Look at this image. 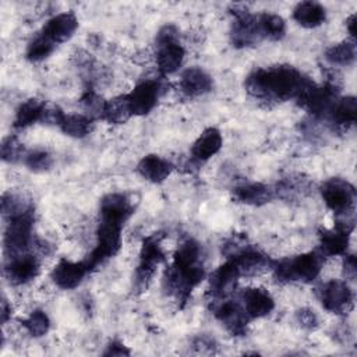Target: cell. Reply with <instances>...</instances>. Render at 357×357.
<instances>
[{
  "instance_id": "1",
  "label": "cell",
  "mask_w": 357,
  "mask_h": 357,
  "mask_svg": "<svg viewBox=\"0 0 357 357\" xmlns=\"http://www.w3.org/2000/svg\"><path fill=\"white\" fill-rule=\"evenodd\" d=\"M311 84L312 81L293 66H271L250 73L244 88L257 99L284 102L297 99Z\"/></svg>"
},
{
  "instance_id": "2",
  "label": "cell",
  "mask_w": 357,
  "mask_h": 357,
  "mask_svg": "<svg viewBox=\"0 0 357 357\" xmlns=\"http://www.w3.org/2000/svg\"><path fill=\"white\" fill-rule=\"evenodd\" d=\"M205 279L202 247L194 238L183 241L174 252L173 262L165 275V289L181 304L187 303L191 291Z\"/></svg>"
},
{
  "instance_id": "3",
  "label": "cell",
  "mask_w": 357,
  "mask_h": 357,
  "mask_svg": "<svg viewBox=\"0 0 357 357\" xmlns=\"http://www.w3.org/2000/svg\"><path fill=\"white\" fill-rule=\"evenodd\" d=\"M324 258L325 257L319 251H310L291 258L272 261L271 268L279 282L311 283L319 276Z\"/></svg>"
},
{
  "instance_id": "4",
  "label": "cell",
  "mask_w": 357,
  "mask_h": 357,
  "mask_svg": "<svg viewBox=\"0 0 357 357\" xmlns=\"http://www.w3.org/2000/svg\"><path fill=\"white\" fill-rule=\"evenodd\" d=\"M35 212L33 206L28 211L11 216L7 219V226L4 230V252L6 257H14L22 252H28L29 247L35 244L32 229H33Z\"/></svg>"
},
{
  "instance_id": "5",
  "label": "cell",
  "mask_w": 357,
  "mask_h": 357,
  "mask_svg": "<svg viewBox=\"0 0 357 357\" xmlns=\"http://www.w3.org/2000/svg\"><path fill=\"white\" fill-rule=\"evenodd\" d=\"M123 226L124 225L119 222L99 219L95 248L91 251V254L85 259L91 271L105 264L107 259L113 258L119 252L121 247Z\"/></svg>"
},
{
  "instance_id": "6",
  "label": "cell",
  "mask_w": 357,
  "mask_h": 357,
  "mask_svg": "<svg viewBox=\"0 0 357 357\" xmlns=\"http://www.w3.org/2000/svg\"><path fill=\"white\" fill-rule=\"evenodd\" d=\"M165 261L162 248V236L153 233L142 240L139 250V261L134 275V286L138 291H144L153 278L158 266Z\"/></svg>"
},
{
  "instance_id": "7",
  "label": "cell",
  "mask_w": 357,
  "mask_h": 357,
  "mask_svg": "<svg viewBox=\"0 0 357 357\" xmlns=\"http://www.w3.org/2000/svg\"><path fill=\"white\" fill-rule=\"evenodd\" d=\"M156 64L163 75L176 73L184 61V47L178 42L177 29L173 25L163 26L156 36Z\"/></svg>"
},
{
  "instance_id": "8",
  "label": "cell",
  "mask_w": 357,
  "mask_h": 357,
  "mask_svg": "<svg viewBox=\"0 0 357 357\" xmlns=\"http://www.w3.org/2000/svg\"><path fill=\"white\" fill-rule=\"evenodd\" d=\"M319 192L325 205L336 216H349L354 213L356 190L349 181L332 177L321 184Z\"/></svg>"
},
{
  "instance_id": "9",
  "label": "cell",
  "mask_w": 357,
  "mask_h": 357,
  "mask_svg": "<svg viewBox=\"0 0 357 357\" xmlns=\"http://www.w3.org/2000/svg\"><path fill=\"white\" fill-rule=\"evenodd\" d=\"M337 98L339 88L336 82H326L321 86L312 82L297 98V103L315 117H326Z\"/></svg>"
},
{
  "instance_id": "10",
  "label": "cell",
  "mask_w": 357,
  "mask_h": 357,
  "mask_svg": "<svg viewBox=\"0 0 357 357\" xmlns=\"http://www.w3.org/2000/svg\"><path fill=\"white\" fill-rule=\"evenodd\" d=\"M317 294L322 307L332 314L344 315L353 310L354 296L346 280H328L318 287Z\"/></svg>"
},
{
  "instance_id": "11",
  "label": "cell",
  "mask_w": 357,
  "mask_h": 357,
  "mask_svg": "<svg viewBox=\"0 0 357 357\" xmlns=\"http://www.w3.org/2000/svg\"><path fill=\"white\" fill-rule=\"evenodd\" d=\"M354 229V216H343L339 219L333 229L319 230V252L324 257L344 255L349 247V237Z\"/></svg>"
},
{
  "instance_id": "12",
  "label": "cell",
  "mask_w": 357,
  "mask_h": 357,
  "mask_svg": "<svg viewBox=\"0 0 357 357\" xmlns=\"http://www.w3.org/2000/svg\"><path fill=\"white\" fill-rule=\"evenodd\" d=\"M230 14L233 15V24L230 29V42L234 47H248L261 42L255 14L250 13L241 6L230 7Z\"/></svg>"
},
{
  "instance_id": "13",
  "label": "cell",
  "mask_w": 357,
  "mask_h": 357,
  "mask_svg": "<svg viewBox=\"0 0 357 357\" xmlns=\"http://www.w3.org/2000/svg\"><path fill=\"white\" fill-rule=\"evenodd\" d=\"M212 312L215 318L233 335V336H244L247 332V324L250 318L244 312L240 301L222 298L215 300L212 307Z\"/></svg>"
},
{
  "instance_id": "14",
  "label": "cell",
  "mask_w": 357,
  "mask_h": 357,
  "mask_svg": "<svg viewBox=\"0 0 357 357\" xmlns=\"http://www.w3.org/2000/svg\"><path fill=\"white\" fill-rule=\"evenodd\" d=\"M162 86L156 79H145L126 93L132 116H145L153 110L160 98Z\"/></svg>"
},
{
  "instance_id": "15",
  "label": "cell",
  "mask_w": 357,
  "mask_h": 357,
  "mask_svg": "<svg viewBox=\"0 0 357 357\" xmlns=\"http://www.w3.org/2000/svg\"><path fill=\"white\" fill-rule=\"evenodd\" d=\"M40 271L38 257L29 252H22L7 258L4 265V275L11 284L21 286L33 280Z\"/></svg>"
},
{
  "instance_id": "16",
  "label": "cell",
  "mask_w": 357,
  "mask_h": 357,
  "mask_svg": "<svg viewBox=\"0 0 357 357\" xmlns=\"http://www.w3.org/2000/svg\"><path fill=\"white\" fill-rule=\"evenodd\" d=\"M89 272L91 269L85 259L79 262L60 259L52 269L50 278L57 287L63 290H71L78 287V284H81V282Z\"/></svg>"
},
{
  "instance_id": "17",
  "label": "cell",
  "mask_w": 357,
  "mask_h": 357,
  "mask_svg": "<svg viewBox=\"0 0 357 357\" xmlns=\"http://www.w3.org/2000/svg\"><path fill=\"white\" fill-rule=\"evenodd\" d=\"M240 304L250 319L264 318L275 308V300L271 293L261 287H247L240 293Z\"/></svg>"
},
{
  "instance_id": "18",
  "label": "cell",
  "mask_w": 357,
  "mask_h": 357,
  "mask_svg": "<svg viewBox=\"0 0 357 357\" xmlns=\"http://www.w3.org/2000/svg\"><path fill=\"white\" fill-rule=\"evenodd\" d=\"M241 278L237 266L231 259L227 258L225 264L218 266L209 276V294L213 300L227 298V296L234 290L237 280Z\"/></svg>"
},
{
  "instance_id": "19",
  "label": "cell",
  "mask_w": 357,
  "mask_h": 357,
  "mask_svg": "<svg viewBox=\"0 0 357 357\" xmlns=\"http://www.w3.org/2000/svg\"><path fill=\"white\" fill-rule=\"evenodd\" d=\"M78 28V20L74 13H60L53 15L42 28V35L54 45L67 42Z\"/></svg>"
},
{
  "instance_id": "20",
  "label": "cell",
  "mask_w": 357,
  "mask_h": 357,
  "mask_svg": "<svg viewBox=\"0 0 357 357\" xmlns=\"http://www.w3.org/2000/svg\"><path fill=\"white\" fill-rule=\"evenodd\" d=\"M231 195L236 202L251 206H262L276 197L275 188L264 183H243L233 188Z\"/></svg>"
},
{
  "instance_id": "21",
  "label": "cell",
  "mask_w": 357,
  "mask_h": 357,
  "mask_svg": "<svg viewBox=\"0 0 357 357\" xmlns=\"http://www.w3.org/2000/svg\"><path fill=\"white\" fill-rule=\"evenodd\" d=\"M132 212L134 208L127 195L121 192H110L100 201L99 219L113 220L124 225Z\"/></svg>"
},
{
  "instance_id": "22",
  "label": "cell",
  "mask_w": 357,
  "mask_h": 357,
  "mask_svg": "<svg viewBox=\"0 0 357 357\" xmlns=\"http://www.w3.org/2000/svg\"><path fill=\"white\" fill-rule=\"evenodd\" d=\"M213 86L212 77L201 67H190L183 71L178 88L188 98H198L208 93Z\"/></svg>"
},
{
  "instance_id": "23",
  "label": "cell",
  "mask_w": 357,
  "mask_h": 357,
  "mask_svg": "<svg viewBox=\"0 0 357 357\" xmlns=\"http://www.w3.org/2000/svg\"><path fill=\"white\" fill-rule=\"evenodd\" d=\"M173 172V165L159 155H146L137 165V173L153 184L163 183Z\"/></svg>"
},
{
  "instance_id": "24",
  "label": "cell",
  "mask_w": 357,
  "mask_h": 357,
  "mask_svg": "<svg viewBox=\"0 0 357 357\" xmlns=\"http://www.w3.org/2000/svg\"><path fill=\"white\" fill-rule=\"evenodd\" d=\"M223 145L222 134L218 128H205L191 146V155L198 162H205L215 156Z\"/></svg>"
},
{
  "instance_id": "25",
  "label": "cell",
  "mask_w": 357,
  "mask_h": 357,
  "mask_svg": "<svg viewBox=\"0 0 357 357\" xmlns=\"http://www.w3.org/2000/svg\"><path fill=\"white\" fill-rule=\"evenodd\" d=\"M46 114H47V106L45 102L35 98L26 99L17 107L13 127L18 130L26 128L38 121H45Z\"/></svg>"
},
{
  "instance_id": "26",
  "label": "cell",
  "mask_w": 357,
  "mask_h": 357,
  "mask_svg": "<svg viewBox=\"0 0 357 357\" xmlns=\"http://www.w3.org/2000/svg\"><path fill=\"white\" fill-rule=\"evenodd\" d=\"M356 112H357V102L354 96L337 98L326 117L329 119L333 127L340 130H347L356 123Z\"/></svg>"
},
{
  "instance_id": "27",
  "label": "cell",
  "mask_w": 357,
  "mask_h": 357,
  "mask_svg": "<svg viewBox=\"0 0 357 357\" xmlns=\"http://www.w3.org/2000/svg\"><path fill=\"white\" fill-rule=\"evenodd\" d=\"M325 7L317 1H301L293 8V20L303 28H317L325 22Z\"/></svg>"
},
{
  "instance_id": "28",
  "label": "cell",
  "mask_w": 357,
  "mask_h": 357,
  "mask_svg": "<svg viewBox=\"0 0 357 357\" xmlns=\"http://www.w3.org/2000/svg\"><path fill=\"white\" fill-rule=\"evenodd\" d=\"M255 18L261 40H280L284 36L286 22L280 15L272 13H259L255 14Z\"/></svg>"
},
{
  "instance_id": "29",
  "label": "cell",
  "mask_w": 357,
  "mask_h": 357,
  "mask_svg": "<svg viewBox=\"0 0 357 357\" xmlns=\"http://www.w3.org/2000/svg\"><path fill=\"white\" fill-rule=\"evenodd\" d=\"M93 126V119L86 114H66L63 113L57 121V127L68 137L84 138L86 137Z\"/></svg>"
},
{
  "instance_id": "30",
  "label": "cell",
  "mask_w": 357,
  "mask_h": 357,
  "mask_svg": "<svg viewBox=\"0 0 357 357\" xmlns=\"http://www.w3.org/2000/svg\"><path fill=\"white\" fill-rule=\"evenodd\" d=\"M132 116L127 95L116 96L105 102L100 119L110 124H123Z\"/></svg>"
},
{
  "instance_id": "31",
  "label": "cell",
  "mask_w": 357,
  "mask_h": 357,
  "mask_svg": "<svg viewBox=\"0 0 357 357\" xmlns=\"http://www.w3.org/2000/svg\"><path fill=\"white\" fill-rule=\"evenodd\" d=\"M310 191V180L303 176H289L282 178L275 187V195L283 199H297Z\"/></svg>"
},
{
  "instance_id": "32",
  "label": "cell",
  "mask_w": 357,
  "mask_h": 357,
  "mask_svg": "<svg viewBox=\"0 0 357 357\" xmlns=\"http://www.w3.org/2000/svg\"><path fill=\"white\" fill-rule=\"evenodd\" d=\"M325 59L333 66H350L356 60V43L354 40H343L332 45L325 52Z\"/></svg>"
},
{
  "instance_id": "33",
  "label": "cell",
  "mask_w": 357,
  "mask_h": 357,
  "mask_svg": "<svg viewBox=\"0 0 357 357\" xmlns=\"http://www.w3.org/2000/svg\"><path fill=\"white\" fill-rule=\"evenodd\" d=\"M56 45L53 42H50L46 36H43L42 33H39L38 36H35L26 46V52H25V57L31 61V63H39L43 61L45 59H47L53 50H54Z\"/></svg>"
},
{
  "instance_id": "34",
  "label": "cell",
  "mask_w": 357,
  "mask_h": 357,
  "mask_svg": "<svg viewBox=\"0 0 357 357\" xmlns=\"http://www.w3.org/2000/svg\"><path fill=\"white\" fill-rule=\"evenodd\" d=\"M21 325L25 328V331L31 336L40 337V336H45L49 332L50 319H49V317L45 311L35 310L25 319L21 321Z\"/></svg>"
},
{
  "instance_id": "35",
  "label": "cell",
  "mask_w": 357,
  "mask_h": 357,
  "mask_svg": "<svg viewBox=\"0 0 357 357\" xmlns=\"http://www.w3.org/2000/svg\"><path fill=\"white\" fill-rule=\"evenodd\" d=\"M22 162L31 172L42 173V172H46L52 167L53 159H52V155L47 151L33 149V151L25 152V155L22 158Z\"/></svg>"
},
{
  "instance_id": "36",
  "label": "cell",
  "mask_w": 357,
  "mask_h": 357,
  "mask_svg": "<svg viewBox=\"0 0 357 357\" xmlns=\"http://www.w3.org/2000/svg\"><path fill=\"white\" fill-rule=\"evenodd\" d=\"M0 155H1L3 162L15 163L18 160H22V158L25 155V151H24L22 144L17 139V137L10 135V137L4 138L3 142H1Z\"/></svg>"
},
{
  "instance_id": "37",
  "label": "cell",
  "mask_w": 357,
  "mask_h": 357,
  "mask_svg": "<svg viewBox=\"0 0 357 357\" xmlns=\"http://www.w3.org/2000/svg\"><path fill=\"white\" fill-rule=\"evenodd\" d=\"M105 102L106 100L99 98L92 89H86V92L81 98V105H82V107L85 109V112L88 113V116L91 119H93V117L100 119Z\"/></svg>"
},
{
  "instance_id": "38",
  "label": "cell",
  "mask_w": 357,
  "mask_h": 357,
  "mask_svg": "<svg viewBox=\"0 0 357 357\" xmlns=\"http://www.w3.org/2000/svg\"><path fill=\"white\" fill-rule=\"evenodd\" d=\"M296 322L305 331H314L319 324L317 314L310 308H300L296 312Z\"/></svg>"
},
{
  "instance_id": "39",
  "label": "cell",
  "mask_w": 357,
  "mask_h": 357,
  "mask_svg": "<svg viewBox=\"0 0 357 357\" xmlns=\"http://www.w3.org/2000/svg\"><path fill=\"white\" fill-rule=\"evenodd\" d=\"M194 349H197L198 353H213V349L216 347V342L205 335L197 336L192 342Z\"/></svg>"
},
{
  "instance_id": "40",
  "label": "cell",
  "mask_w": 357,
  "mask_h": 357,
  "mask_svg": "<svg viewBox=\"0 0 357 357\" xmlns=\"http://www.w3.org/2000/svg\"><path fill=\"white\" fill-rule=\"evenodd\" d=\"M343 275L349 280H354L357 275V262L353 254H344L343 259Z\"/></svg>"
},
{
  "instance_id": "41",
  "label": "cell",
  "mask_w": 357,
  "mask_h": 357,
  "mask_svg": "<svg viewBox=\"0 0 357 357\" xmlns=\"http://www.w3.org/2000/svg\"><path fill=\"white\" fill-rule=\"evenodd\" d=\"M103 356H130V350L121 342L112 340L103 351Z\"/></svg>"
},
{
  "instance_id": "42",
  "label": "cell",
  "mask_w": 357,
  "mask_h": 357,
  "mask_svg": "<svg viewBox=\"0 0 357 357\" xmlns=\"http://www.w3.org/2000/svg\"><path fill=\"white\" fill-rule=\"evenodd\" d=\"M346 28L351 36V40H354V38H356V14H351L346 20Z\"/></svg>"
},
{
  "instance_id": "43",
  "label": "cell",
  "mask_w": 357,
  "mask_h": 357,
  "mask_svg": "<svg viewBox=\"0 0 357 357\" xmlns=\"http://www.w3.org/2000/svg\"><path fill=\"white\" fill-rule=\"evenodd\" d=\"M10 317H11V305L7 303L6 298H3V301H1V321H3V324H6Z\"/></svg>"
}]
</instances>
